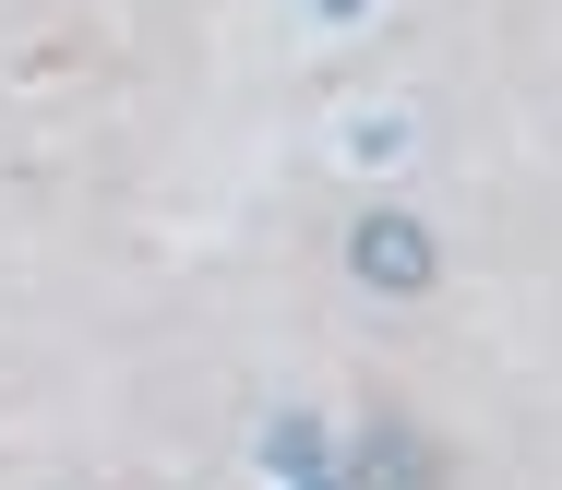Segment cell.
I'll return each mask as SVG.
<instances>
[{"label": "cell", "mask_w": 562, "mask_h": 490, "mask_svg": "<svg viewBox=\"0 0 562 490\" xmlns=\"http://www.w3.org/2000/svg\"><path fill=\"white\" fill-rule=\"evenodd\" d=\"M263 467H276V479H324V431H312V419H276V431H263Z\"/></svg>", "instance_id": "7a4b0ae2"}, {"label": "cell", "mask_w": 562, "mask_h": 490, "mask_svg": "<svg viewBox=\"0 0 562 490\" xmlns=\"http://www.w3.org/2000/svg\"><path fill=\"white\" fill-rule=\"evenodd\" d=\"M288 490H324V479H288Z\"/></svg>", "instance_id": "3957f363"}, {"label": "cell", "mask_w": 562, "mask_h": 490, "mask_svg": "<svg viewBox=\"0 0 562 490\" xmlns=\"http://www.w3.org/2000/svg\"><path fill=\"white\" fill-rule=\"evenodd\" d=\"M347 263H359V287H395V299H407V287H431V228H419V216H371V228L347 240Z\"/></svg>", "instance_id": "6da1fadb"}]
</instances>
